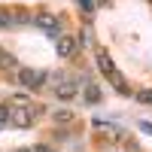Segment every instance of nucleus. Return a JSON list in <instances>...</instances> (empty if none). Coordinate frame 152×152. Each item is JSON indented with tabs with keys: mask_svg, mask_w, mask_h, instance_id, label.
Segmentation results:
<instances>
[{
	"mask_svg": "<svg viewBox=\"0 0 152 152\" xmlns=\"http://www.w3.org/2000/svg\"><path fill=\"white\" fill-rule=\"evenodd\" d=\"M37 116H43V107L40 104H34V100H28V104H15V107H12V122L9 125H15V128H28V125L37 122Z\"/></svg>",
	"mask_w": 152,
	"mask_h": 152,
	"instance_id": "nucleus-1",
	"label": "nucleus"
},
{
	"mask_svg": "<svg viewBox=\"0 0 152 152\" xmlns=\"http://www.w3.org/2000/svg\"><path fill=\"white\" fill-rule=\"evenodd\" d=\"M15 79H18V85L28 88V91H34V88H43V85H46V70H37V67H18V70H15Z\"/></svg>",
	"mask_w": 152,
	"mask_h": 152,
	"instance_id": "nucleus-2",
	"label": "nucleus"
},
{
	"mask_svg": "<svg viewBox=\"0 0 152 152\" xmlns=\"http://www.w3.org/2000/svg\"><path fill=\"white\" fill-rule=\"evenodd\" d=\"M34 24H37L40 31H46L49 37H61V21L52 15V12H37V15H34Z\"/></svg>",
	"mask_w": 152,
	"mask_h": 152,
	"instance_id": "nucleus-3",
	"label": "nucleus"
},
{
	"mask_svg": "<svg viewBox=\"0 0 152 152\" xmlns=\"http://www.w3.org/2000/svg\"><path fill=\"white\" fill-rule=\"evenodd\" d=\"M97 67H100V73H104L107 79H116V85H119V91H128V88H125V82L119 79V73H116V67H113V61H110V55L104 52V49H97Z\"/></svg>",
	"mask_w": 152,
	"mask_h": 152,
	"instance_id": "nucleus-4",
	"label": "nucleus"
},
{
	"mask_svg": "<svg viewBox=\"0 0 152 152\" xmlns=\"http://www.w3.org/2000/svg\"><path fill=\"white\" fill-rule=\"evenodd\" d=\"M76 52H79V43H76L70 34H61L58 37V55L61 58H73Z\"/></svg>",
	"mask_w": 152,
	"mask_h": 152,
	"instance_id": "nucleus-5",
	"label": "nucleus"
},
{
	"mask_svg": "<svg viewBox=\"0 0 152 152\" xmlns=\"http://www.w3.org/2000/svg\"><path fill=\"white\" fill-rule=\"evenodd\" d=\"M55 94H58L61 100H70V97L76 94V82H70V79H64V82H58V85H55Z\"/></svg>",
	"mask_w": 152,
	"mask_h": 152,
	"instance_id": "nucleus-6",
	"label": "nucleus"
},
{
	"mask_svg": "<svg viewBox=\"0 0 152 152\" xmlns=\"http://www.w3.org/2000/svg\"><path fill=\"white\" fill-rule=\"evenodd\" d=\"M82 97H85V104H97V100H100V88H97L91 79H88V82H85V91H82Z\"/></svg>",
	"mask_w": 152,
	"mask_h": 152,
	"instance_id": "nucleus-7",
	"label": "nucleus"
},
{
	"mask_svg": "<svg viewBox=\"0 0 152 152\" xmlns=\"http://www.w3.org/2000/svg\"><path fill=\"white\" fill-rule=\"evenodd\" d=\"M0 67H3V70H18L15 67V58H12L6 49H0Z\"/></svg>",
	"mask_w": 152,
	"mask_h": 152,
	"instance_id": "nucleus-8",
	"label": "nucleus"
},
{
	"mask_svg": "<svg viewBox=\"0 0 152 152\" xmlns=\"http://www.w3.org/2000/svg\"><path fill=\"white\" fill-rule=\"evenodd\" d=\"M12 24H18L15 12H6V9H0V28H12Z\"/></svg>",
	"mask_w": 152,
	"mask_h": 152,
	"instance_id": "nucleus-9",
	"label": "nucleus"
},
{
	"mask_svg": "<svg viewBox=\"0 0 152 152\" xmlns=\"http://www.w3.org/2000/svg\"><path fill=\"white\" fill-rule=\"evenodd\" d=\"M12 122V104H0V125Z\"/></svg>",
	"mask_w": 152,
	"mask_h": 152,
	"instance_id": "nucleus-10",
	"label": "nucleus"
},
{
	"mask_svg": "<svg viewBox=\"0 0 152 152\" xmlns=\"http://www.w3.org/2000/svg\"><path fill=\"white\" fill-rule=\"evenodd\" d=\"M55 119H58V122H70L73 113H70V110H61V113H55Z\"/></svg>",
	"mask_w": 152,
	"mask_h": 152,
	"instance_id": "nucleus-11",
	"label": "nucleus"
},
{
	"mask_svg": "<svg viewBox=\"0 0 152 152\" xmlns=\"http://www.w3.org/2000/svg\"><path fill=\"white\" fill-rule=\"evenodd\" d=\"M137 100L140 104H152V91H137Z\"/></svg>",
	"mask_w": 152,
	"mask_h": 152,
	"instance_id": "nucleus-12",
	"label": "nucleus"
},
{
	"mask_svg": "<svg viewBox=\"0 0 152 152\" xmlns=\"http://www.w3.org/2000/svg\"><path fill=\"white\" fill-rule=\"evenodd\" d=\"M79 9H82V12H88V15H91V9H94V3H91V0H79Z\"/></svg>",
	"mask_w": 152,
	"mask_h": 152,
	"instance_id": "nucleus-13",
	"label": "nucleus"
},
{
	"mask_svg": "<svg viewBox=\"0 0 152 152\" xmlns=\"http://www.w3.org/2000/svg\"><path fill=\"white\" fill-rule=\"evenodd\" d=\"M34 152H52V149H49V146H37Z\"/></svg>",
	"mask_w": 152,
	"mask_h": 152,
	"instance_id": "nucleus-14",
	"label": "nucleus"
}]
</instances>
